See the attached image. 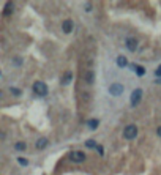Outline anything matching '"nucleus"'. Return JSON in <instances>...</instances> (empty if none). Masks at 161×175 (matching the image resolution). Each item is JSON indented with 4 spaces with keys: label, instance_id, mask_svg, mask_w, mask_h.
<instances>
[{
    "label": "nucleus",
    "instance_id": "obj_1",
    "mask_svg": "<svg viewBox=\"0 0 161 175\" xmlns=\"http://www.w3.org/2000/svg\"><path fill=\"white\" fill-rule=\"evenodd\" d=\"M33 92L35 93H37L38 96H46L47 95V85H46V84L44 82H35L33 84Z\"/></svg>",
    "mask_w": 161,
    "mask_h": 175
},
{
    "label": "nucleus",
    "instance_id": "obj_2",
    "mask_svg": "<svg viewBox=\"0 0 161 175\" xmlns=\"http://www.w3.org/2000/svg\"><path fill=\"white\" fill-rule=\"evenodd\" d=\"M123 136H125V139H128V141L134 139V137L137 136V128H136V125H128V126L123 129Z\"/></svg>",
    "mask_w": 161,
    "mask_h": 175
},
{
    "label": "nucleus",
    "instance_id": "obj_3",
    "mask_svg": "<svg viewBox=\"0 0 161 175\" xmlns=\"http://www.w3.org/2000/svg\"><path fill=\"white\" fill-rule=\"evenodd\" d=\"M141 98H142V90L136 88L134 92L131 93V106H137L139 101H141Z\"/></svg>",
    "mask_w": 161,
    "mask_h": 175
},
{
    "label": "nucleus",
    "instance_id": "obj_4",
    "mask_svg": "<svg viewBox=\"0 0 161 175\" xmlns=\"http://www.w3.org/2000/svg\"><path fill=\"white\" fill-rule=\"evenodd\" d=\"M122 92H123V85L122 84H112V85L109 87V93L111 95H114V96H118V95H122Z\"/></svg>",
    "mask_w": 161,
    "mask_h": 175
},
{
    "label": "nucleus",
    "instance_id": "obj_5",
    "mask_svg": "<svg viewBox=\"0 0 161 175\" xmlns=\"http://www.w3.org/2000/svg\"><path fill=\"white\" fill-rule=\"evenodd\" d=\"M69 158H71L74 163H84V161H85V153L84 151H73L71 155H69Z\"/></svg>",
    "mask_w": 161,
    "mask_h": 175
},
{
    "label": "nucleus",
    "instance_id": "obj_6",
    "mask_svg": "<svg viewBox=\"0 0 161 175\" xmlns=\"http://www.w3.org/2000/svg\"><path fill=\"white\" fill-rule=\"evenodd\" d=\"M125 44H127L128 47V51H136V47H137V40L136 38H127V41H125Z\"/></svg>",
    "mask_w": 161,
    "mask_h": 175
},
{
    "label": "nucleus",
    "instance_id": "obj_7",
    "mask_svg": "<svg viewBox=\"0 0 161 175\" xmlns=\"http://www.w3.org/2000/svg\"><path fill=\"white\" fill-rule=\"evenodd\" d=\"M62 30H63L65 33H71V30H73V21L71 19L63 21V24H62Z\"/></svg>",
    "mask_w": 161,
    "mask_h": 175
},
{
    "label": "nucleus",
    "instance_id": "obj_8",
    "mask_svg": "<svg viewBox=\"0 0 161 175\" xmlns=\"http://www.w3.org/2000/svg\"><path fill=\"white\" fill-rule=\"evenodd\" d=\"M47 144H49V141H47L46 137H40L38 141H37V148L43 150V148H46V147H47Z\"/></svg>",
    "mask_w": 161,
    "mask_h": 175
},
{
    "label": "nucleus",
    "instance_id": "obj_9",
    "mask_svg": "<svg viewBox=\"0 0 161 175\" xmlns=\"http://www.w3.org/2000/svg\"><path fill=\"white\" fill-rule=\"evenodd\" d=\"M117 65L120 68H125V66H128V60L125 59L123 55H118V57H117Z\"/></svg>",
    "mask_w": 161,
    "mask_h": 175
},
{
    "label": "nucleus",
    "instance_id": "obj_10",
    "mask_svg": "<svg viewBox=\"0 0 161 175\" xmlns=\"http://www.w3.org/2000/svg\"><path fill=\"white\" fill-rule=\"evenodd\" d=\"M98 123H100V122H98L96 118H92V120H89V128L90 129H96L98 128Z\"/></svg>",
    "mask_w": 161,
    "mask_h": 175
},
{
    "label": "nucleus",
    "instance_id": "obj_11",
    "mask_svg": "<svg viewBox=\"0 0 161 175\" xmlns=\"http://www.w3.org/2000/svg\"><path fill=\"white\" fill-rule=\"evenodd\" d=\"M14 148H16L18 151H24V150L27 148V144H25V142H18V144L14 145Z\"/></svg>",
    "mask_w": 161,
    "mask_h": 175
},
{
    "label": "nucleus",
    "instance_id": "obj_12",
    "mask_svg": "<svg viewBox=\"0 0 161 175\" xmlns=\"http://www.w3.org/2000/svg\"><path fill=\"white\" fill-rule=\"evenodd\" d=\"M85 147H89V148H96L98 145H96V142L93 141V139H89V141L85 142Z\"/></svg>",
    "mask_w": 161,
    "mask_h": 175
},
{
    "label": "nucleus",
    "instance_id": "obj_13",
    "mask_svg": "<svg viewBox=\"0 0 161 175\" xmlns=\"http://www.w3.org/2000/svg\"><path fill=\"white\" fill-rule=\"evenodd\" d=\"M134 71H136L137 76H144V74H145V69H144L142 66H137V65L134 66Z\"/></svg>",
    "mask_w": 161,
    "mask_h": 175
},
{
    "label": "nucleus",
    "instance_id": "obj_14",
    "mask_svg": "<svg viewBox=\"0 0 161 175\" xmlns=\"http://www.w3.org/2000/svg\"><path fill=\"white\" fill-rule=\"evenodd\" d=\"M69 81H71V73H66L65 78H62V84H63V85H66Z\"/></svg>",
    "mask_w": 161,
    "mask_h": 175
},
{
    "label": "nucleus",
    "instance_id": "obj_15",
    "mask_svg": "<svg viewBox=\"0 0 161 175\" xmlns=\"http://www.w3.org/2000/svg\"><path fill=\"white\" fill-rule=\"evenodd\" d=\"M13 13V5L11 3H6V6H5V14L8 16V14H11Z\"/></svg>",
    "mask_w": 161,
    "mask_h": 175
},
{
    "label": "nucleus",
    "instance_id": "obj_16",
    "mask_svg": "<svg viewBox=\"0 0 161 175\" xmlns=\"http://www.w3.org/2000/svg\"><path fill=\"white\" fill-rule=\"evenodd\" d=\"M85 81H87V82H93V73H92V71H89V73L85 74Z\"/></svg>",
    "mask_w": 161,
    "mask_h": 175
},
{
    "label": "nucleus",
    "instance_id": "obj_17",
    "mask_svg": "<svg viewBox=\"0 0 161 175\" xmlns=\"http://www.w3.org/2000/svg\"><path fill=\"white\" fill-rule=\"evenodd\" d=\"M18 161H19L21 166H27V164H29V161H27L25 158H18Z\"/></svg>",
    "mask_w": 161,
    "mask_h": 175
},
{
    "label": "nucleus",
    "instance_id": "obj_18",
    "mask_svg": "<svg viewBox=\"0 0 161 175\" xmlns=\"http://www.w3.org/2000/svg\"><path fill=\"white\" fill-rule=\"evenodd\" d=\"M11 93L16 95V96H19V95H21V90H19V88H11Z\"/></svg>",
    "mask_w": 161,
    "mask_h": 175
},
{
    "label": "nucleus",
    "instance_id": "obj_19",
    "mask_svg": "<svg viewBox=\"0 0 161 175\" xmlns=\"http://www.w3.org/2000/svg\"><path fill=\"white\" fill-rule=\"evenodd\" d=\"M96 151H98V153H100V155H101V156L104 155V150H103V147H101V145H98V147H96Z\"/></svg>",
    "mask_w": 161,
    "mask_h": 175
},
{
    "label": "nucleus",
    "instance_id": "obj_20",
    "mask_svg": "<svg viewBox=\"0 0 161 175\" xmlns=\"http://www.w3.org/2000/svg\"><path fill=\"white\" fill-rule=\"evenodd\" d=\"M92 10V3H85V11H90Z\"/></svg>",
    "mask_w": 161,
    "mask_h": 175
},
{
    "label": "nucleus",
    "instance_id": "obj_21",
    "mask_svg": "<svg viewBox=\"0 0 161 175\" xmlns=\"http://www.w3.org/2000/svg\"><path fill=\"white\" fill-rule=\"evenodd\" d=\"M155 74H156V76H161V65H159V66L156 68V71H155Z\"/></svg>",
    "mask_w": 161,
    "mask_h": 175
},
{
    "label": "nucleus",
    "instance_id": "obj_22",
    "mask_svg": "<svg viewBox=\"0 0 161 175\" xmlns=\"http://www.w3.org/2000/svg\"><path fill=\"white\" fill-rule=\"evenodd\" d=\"M156 132H158V136H159V137H161V126H159V128H158V129H156Z\"/></svg>",
    "mask_w": 161,
    "mask_h": 175
}]
</instances>
